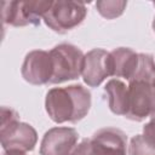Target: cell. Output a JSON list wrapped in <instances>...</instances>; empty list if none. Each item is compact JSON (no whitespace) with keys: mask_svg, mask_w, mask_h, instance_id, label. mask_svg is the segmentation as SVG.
Listing matches in <instances>:
<instances>
[{"mask_svg":"<svg viewBox=\"0 0 155 155\" xmlns=\"http://www.w3.org/2000/svg\"><path fill=\"white\" fill-rule=\"evenodd\" d=\"M21 73L23 79L31 85L50 84L53 75V63L50 51L34 50L27 53Z\"/></svg>","mask_w":155,"mask_h":155,"instance_id":"cell-7","label":"cell"},{"mask_svg":"<svg viewBox=\"0 0 155 155\" xmlns=\"http://www.w3.org/2000/svg\"><path fill=\"white\" fill-rule=\"evenodd\" d=\"M104 92L108 96L109 109L116 115L126 116L128 111V86L119 79H111L107 82Z\"/></svg>","mask_w":155,"mask_h":155,"instance_id":"cell-12","label":"cell"},{"mask_svg":"<svg viewBox=\"0 0 155 155\" xmlns=\"http://www.w3.org/2000/svg\"><path fill=\"white\" fill-rule=\"evenodd\" d=\"M2 155H27V153H8V151H4Z\"/></svg>","mask_w":155,"mask_h":155,"instance_id":"cell-17","label":"cell"},{"mask_svg":"<svg viewBox=\"0 0 155 155\" xmlns=\"http://www.w3.org/2000/svg\"><path fill=\"white\" fill-rule=\"evenodd\" d=\"M127 6V1L124 0H101L96 2L97 11L107 19H114L121 16Z\"/></svg>","mask_w":155,"mask_h":155,"instance_id":"cell-14","label":"cell"},{"mask_svg":"<svg viewBox=\"0 0 155 155\" xmlns=\"http://www.w3.org/2000/svg\"><path fill=\"white\" fill-rule=\"evenodd\" d=\"M87 13L86 5L80 1L58 0L52 1L50 8L44 15L45 24L57 33H67L80 25Z\"/></svg>","mask_w":155,"mask_h":155,"instance_id":"cell-5","label":"cell"},{"mask_svg":"<svg viewBox=\"0 0 155 155\" xmlns=\"http://www.w3.org/2000/svg\"><path fill=\"white\" fill-rule=\"evenodd\" d=\"M45 108L56 124L78 122L82 120L91 108V92L82 85L53 87L45 98Z\"/></svg>","mask_w":155,"mask_h":155,"instance_id":"cell-1","label":"cell"},{"mask_svg":"<svg viewBox=\"0 0 155 155\" xmlns=\"http://www.w3.org/2000/svg\"><path fill=\"white\" fill-rule=\"evenodd\" d=\"M130 81H143L150 85L155 84V62L151 54L138 53V65Z\"/></svg>","mask_w":155,"mask_h":155,"instance_id":"cell-13","label":"cell"},{"mask_svg":"<svg viewBox=\"0 0 155 155\" xmlns=\"http://www.w3.org/2000/svg\"><path fill=\"white\" fill-rule=\"evenodd\" d=\"M113 76L130 81L138 65V53L128 47H117L110 52Z\"/></svg>","mask_w":155,"mask_h":155,"instance_id":"cell-11","label":"cell"},{"mask_svg":"<svg viewBox=\"0 0 155 155\" xmlns=\"http://www.w3.org/2000/svg\"><path fill=\"white\" fill-rule=\"evenodd\" d=\"M154 115L153 85L143 81L128 82V111L125 117L143 121Z\"/></svg>","mask_w":155,"mask_h":155,"instance_id":"cell-8","label":"cell"},{"mask_svg":"<svg viewBox=\"0 0 155 155\" xmlns=\"http://www.w3.org/2000/svg\"><path fill=\"white\" fill-rule=\"evenodd\" d=\"M52 1H4L2 23L12 27L38 25Z\"/></svg>","mask_w":155,"mask_h":155,"instance_id":"cell-6","label":"cell"},{"mask_svg":"<svg viewBox=\"0 0 155 155\" xmlns=\"http://www.w3.org/2000/svg\"><path fill=\"white\" fill-rule=\"evenodd\" d=\"M128 155H155V145L149 143L143 134H137L130 140Z\"/></svg>","mask_w":155,"mask_h":155,"instance_id":"cell-15","label":"cell"},{"mask_svg":"<svg viewBox=\"0 0 155 155\" xmlns=\"http://www.w3.org/2000/svg\"><path fill=\"white\" fill-rule=\"evenodd\" d=\"M0 138L4 151L28 153L35 148L38 133L31 125L19 121V115L16 110L1 107Z\"/></svg>","mask_w":155,"mask_h":155,"instance_id":"cell-2","label":"cell"},{"mask_svg":"<svg viewBox=\"0 0 155 155\" xmlns=\"http://www.w3.org/2000/svg\"><path fill=\"white\" fill-rule=\"evenodd\" d=\"M108 76H113L110 52L103 48H93L85 54L82 79L91 87L99 86Z\"/></svg>","mask_w":155,"mask_h":155,"instance_id":"cell-9","label":"cell"},{"mask_svg":"<svg viewBox=\"0 0 155 155\" xmlns=\"http://www.w3.org/2000/svg\"><path fill=\"white\" fill-rule=\"evenodd\" d=\"M153 97H154V114H155V84L153 85Z\"/></svg>","mask_w":155,"mask_h":155,"instance_id":"cell-18","label":"cell"},{"mask_svg":"<svg viewBox=\"0 0 155 155\" xmlns=\"http://www.w3.org/2000/svg\"><path fill=\"white\" fill-rule=\"evenodd\" d=\"M143 137L149 143H151L153 145H155V114L144 125V127H143Z\"/></svg>","mask_w":155,"mask_h":155,"instance_id":"cell-16","label":"cell"},{"mask_svg":"<svg viewBox=\"0 0 155 155\" xmlns=\"http://www.w3.org/2000/svg\"><path fill=\"white\" fill-rule=\"evenodd\" d=\"M79 133L71 127H52L42 137L40 155H71Z\"/></svg>","mask_w":155,"mask_h":155,"instance_id":"cell-10","label":"cell"},{"mask_svg":"<svg viewBox=\"0 0 155 155\" xmlns=\"http://www.w3.org/2000/svg\"><path fill=\"white\" fill-rule=\"evenodd\" d=\"M154 6H155V2H154ZM153 29H154V33H155V17H154V21H153Z\"/></svg>","mask_w":155,"mask_h":155,"instance_id":"cell-19","label":"cell"},{"mask_svg":"<svg viewBox=\"0 0 155 155\" xmlns=\"http://www.w3.org/2000/svg\"><path fill=\"white\" fill-rule=\"evenodd\" d=\"M126 153L127 136L119 128L105 127L78 144L71 155H126Z\"/></svg>","mask_w":155,"mask_h":155,"instance_id":"cell-3","label":"cell"},{"mask_svg":"<svg viewBox=\"0 0 155 155\" xmlns=\"http://www.w3.org/2000/svg\"><path fill=\"white\" fill-rule=\"evenodd\" d=\"M50 53L53 63V75L50 84H62L82 75L85 54L78 46L63 42L54 46Z\"/></svg>","mask_w":155,"mask_h":155,"instance_id":"cell-4","label":"cell"}]
</instances>
